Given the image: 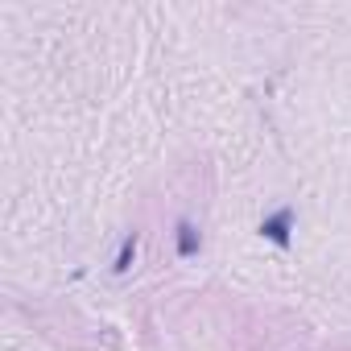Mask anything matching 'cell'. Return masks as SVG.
<instances>
[{
  "label": "cell",
  "mask_w": 351,
  "mask_h": 351,
  "mask_svg": "<svg viewBox=\"0 0 351 351\" xmlns=\"http://www.w3.org/2000/svg\"><path fill=\"white\" fill-rule=\"evenodd\" d=\"M256 232H261V240H269L273 248H289L293 244V232H298V207L293 203H281L277 211H269L261 223H256Z\"/></svg>",
  "instance_id": "cell-1"
},
{
  "label": "cell",
  "mask_w": 351,
  "mask_h": 351,
  "mask_svg": "<svg viewBox=\"0 0 351 351\" xmlns=\"http://www.w3.org/2000/svg\"><path fill=\"white\" fill-rule=\"evenodd\" d=\"M203 252V232H199V223L195 219H178V223H173V256H178V261H195Z\"/></svg>",
  "instance_id": "cell-2"
},
{
  "label": "cell",
  "mask_w": 351,
  "mask_h": 351,
  "mask_svg": "<svg viewBox=\"0 0 351 351\" xmlns=\"http://www.w3.org/2000/svg\"><path fill=\"white\" fill-rule=\"evenodd\" d=\"M136 248H141V232L132 228V232H124V240H120V248H116V256H112V273H116V277H124V273L132 269Z\"/></svg>",
  "instance_id": "cell-3"
}]
</instances>
